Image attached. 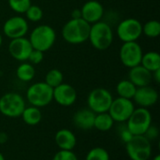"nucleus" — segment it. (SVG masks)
I'll return each mask as SVG.
<instances>
[{
    "mask_svg": "<svg viewBox=\"0 0 160 160\" xmlns=\"http://www.w3.org/2000/svg\"><path fill=\"white\" fill-rule=\"evenodd\" d=\"M90 26L91 24L82 18L70 19L62 28V37L69 44H82L88 40Z\"/></svg>",
    "mask_w": 160,
    "mask_h": 160,
    "instance_id": "obj_1",
    "label": "nucleus"
},
{
    "mask_svg": "<svg viewBox=\"0 0 160 160\" xmlns=\"http://www.w3.org/2000/svg\"><path fill=\"white\" fill-rule=\"evenodd\" d=\"M88 40L98 51H105L111 47L113 41V31L111 25L103 21L91 24Z\"/></svg>",
    "mask_w": 160,
    "mask_h": 160,
    "instance_id": "obj_2",
    "label": "nucleus"
},
{
    "mask_svg": "<svg viewBox=\"0 0 160 160\" xmlns=\"http://www.w3.org/2000/svg\"><path fill=\"white\" fill-rule=\"evenodd\" d=\"M28 39L33 49L45 52L54 45L56 33L51 25L39 24L32 30Z\"/></svg>",
    "mask_w": 160,
    "mask_h": 160,
    "instance_id": "obj_3",
    "label": "nucleus"
},
{
    "mask_svg": "<svg viewBox=\"0 0 160 160\" xmlns=\"http://www.w3.org/2000/svg\"><path fill=\"white\" fill-rule=\"evenodd\" d=\"M52 93L53 88L49 86L45 82H38L27 88L25 98L31 106L40 109L48 106L53 100Z\"/></svg>",
    "mask_w": 160,
    "mask_h": 160,
    "instance_id": "obj_4",
    "label": "nucleus"
},
{
    "mask_svg": "<svg viewBox=\"0 0 160 160\" xmlns=\"http://www.w3.org/2000/svg\"><path fill=\"white\" fill-rule=\"evenodd\" d=\"M25 107V99L16 92L6 93L0 98V113L8 118L21 117Z\"/></svg>",
    "mask_w": 160,
    "mask_h": 160,
    "instance_id": "obj_5",
    "label": "nucleus"
},
{
    "mask_svg": "<svg viewBox=\"0 0 160 160\" xmlns=\"http://www.w3.org/2000/svg\"><path fill=\"white\" fill-rule=\"evenodd\" d=\"M152 150V142L144 135L133 136L126 143V152L130 160H150Z\"/></svg>",
    "mask_w": 160,
    "mask_h": 160,
    "instance_id": "obj_6",
    "label": "nucleus"
},
{
    "mask_svg": "<svg viewBox=\"0 0 160 160\" xmlns=\"http://www.w3.org/2000/svg\"><path fill=\"white\" fill-rule=\"evenodd\" d=\"M152 114L146 108H135L126 122V127L133 136L144 135L152 125Z\"/></svg>",
    "mask_w": 160,
    "mask_h": 160,
    "instance_id": "obj_7",
    "label": "nucleus"
},
{
    "mask_svg": "<svg viewBox=\"0 0 160 160\" xmlns=\"http://www.w3.org/2000/svg\"><path fill=\"white\" fill-rule=\"evenodd\" d=\"M113 100L112 93L103 87L93 89L87 97V106L92 112L97 113L107 112Z\"/></svg>",
    "mask_w": 160,
    "mask_h": 160,
    "instance_id": "obj_8",
    "label": "nucleus"
},
{
    "mask_svg": "<svg viewBox=\"0 0 160 160\" xmlns=\"http://www.w3.org/2000/svg\"><path fill=\"white\" fill-rule=\"evenodd\" d=\"M116 35L123 43L137 41L142 35V23L135 18H127L118 23Z\"/></svg>",
    "mask_w": 160,
    "mask_h": 160,
    "instance_id": "obj_9",
    "label": "nucleus"
},
{
    "mask_svg": "<svg viewBox=\"0 0 160 160\" xmlns=\"http://www.w3.org/2000/svg\"><path fill=\"white\" fill-rule=\"evenodd\" d=\"M142 54V48L137 41L124 42L119 50L120 61L128 68L141 65Z\"/></svg>",
    "mask_w": 160,
    "mask_h": 160,
    "instance_id": "obj_10",
    "label": "nucleus"
},
{
    "mask_svg": "<svg viewBox=\"0 0 160 160\" xmlns=\"http://www.w3.org/2000/svg\"><path fill=\"white\" fill-rule=\"evenodd\" d=\"M134 109L135 105L131 99L118 97L116 98H113L108 112L115 123L124 124L130 117Z\"/></svg>",
    "mask_w": 160,
    "mask_h": 160,
    "instance_id": "obj_11",
    "label": "nucleus"
},
{
    "mask_svg": "<svg viewBox=\"0 0 160 160\" xmlns=\"http://www.w3.org/2000/svg\"><path fill=\"white\" fill-rule=\"evenodd\" d=\"M28 30V21L19 15L8 18L3 24V33L9 39L25 37Z\"/></svg>",
    "mask_w": 160,
    "mask_h": 160,
    "instance_id": "obj_12",
    "label": "nucleus"
},
{
    "mask_svg": "<svg viewBox=\"0 0 160 160\" xmlns=\"http://www.w3.org/2000/svg\"><path fill=\"white\" fill-rule=\"evenodd\" d=\"M8 49L10 56L13 59L19 62H25L27 61L28 56L33 50V47L29 39L25 37H22L10 39Z\"/></svg>",
    "mask_w": 160,
    "mask_h": 160,
    "instance_id": "obj_13",
    "label": "nucleus"
},
{
    "mask_svg": "<svg viewBox=\"0 0 160 160\" xmlns=\"http://www.w3.org/2000/svg\"><path fill=\"white\" fill-rule=\"evenodd\" d=\"M52 98L58 105L62 107H70L76 102L78 94L72 85L63 82L53 88Z\"/></svg>",
    "mask_w": 160,
    "mask_h": 160,
    "instance_id": "obj_14",
    "label": "nucleus"
},
{
    "mask_svg": "<svg viewBox=\"0 0 160 160\" xmlns=\"http://www.w3.org/2000/svg\"><path fill=\"white\" fill-rule=\"evenodd\" d=\"M81 9V18L90 24L101 21L104 15L103 5L98 0H88L85 2Z\"/></svg>",
    "mask_w": 160,
    "mask_h": 160,
    "instance_id": "obj_15",
    "label": "nucleus"
},
{
    "mask_svg": "<svg viewBox=\"0 0 160 160\" xmlns=\"http://www.w3.org/2000/svg\"><path fill=\"white\" fill-rule=\"evenodd\" d=\"M132 99L139 107L148 109L158 102V92L151 85L138 87Z\"/></svg>",
    "mask_w": 160,
    "mask_h": 160,
    "instance_id": "obj_16",
    "label": "nucleus"
},
{
    "mask_svg": "<svg viewBox=\"0 0 160 160\" xmlns=\"http://www.w3.org/2000/svg\"><path fill=\"white\" fill-rule=\"evenodd\" d=\"M128 80L138 88L150 85L153 81L152 72L143 68L142 65L129 68Z\"/></svg>",
    "mask_w": 160,
    "mask_h": 160,
    "instance_id": "obj_17",
    "label": "nucleus"
},
{
    "mask_svg": "<svg viewBox=\"0 0 160 160\" xmlns=\"http://www.w3.org/2000/svg\"><path fill=\"white\" fill-rule=\"evenodd\" d=\"M96 113L88 108H82L77 111L73 115L74 126L81 130H91L94 128Z\"/></svg>",
    "mask_w": 160,
    "mask_h": 160,
    "instance_id": "obj_18",
    "label": "nucleus"
},
{
    "mask_svg": "<svg viewBox=\"0 0 160 160\" xmlns=\"http://www.w3.org/2000/svg\"><path fill=\"white\" fill-rule=\"evenodd\" d=\"M55 144L59 150L73 151L77 144V138L75 134L68 128L59 129L54 135Z\"/></svg>",
    "mask_w": 160,
    "mask_h": 160,
    "instance_id": "obj_19",
    "label": "nucleus"
},
{
    "mask_svg": "<svg viewBox=\"0 0 160 160\" xmlns=\"http://www.w3.org/2000/svg\"><path fill=\"white\" fill-rule=\"evenodd\" d=\"M21 118L25 125L34 127L40 123L42 119V112L39 108L30 105L29 107L24 108L23 112H22Z\"/></svg>",
    "mask_w": 160,
    "mask_h": 160,
    "instance_id": "obj_20",
    "label": "nucleus"
},
{
    "mask_svg": "<svg viewBox=\"0 0 160 160\" xmlns=\"http://www.w3.org/2000/svg\"><path fill=\"white\" fill-rule=\"evenodd\" d=\"M114 123L115 122L113 121V119L108 112L97 113L94 121V128L101 132H107L113 128Z\"/></svg>",
    "mask_w": 160,
    "mask_h": 160,
    "instance_id": "obj_21",
    "label": "nucleus"
},
{
    "mask_svg": "<svg viewBox=\"0 0 160 160\" xmlns=\"http://www.w3.org/2000/svg\"><path fill=\"white\" fill-rule=\"evenodd\" d=\"M141 65L151 72L160 69V54L155 51H150L143 53Z\"/></svg>",
    "mask_w": 160,
    "mask_h": 160,
    "instance_id": "obj_22",
    "label": "nucleus"
},
{
    "mask_svg": "<svg viewBox=\"0 0 160 160\" xmlns=\"http://www.w3.org/2000/svg\"><path fill=\"white\" fill-rule=\"evenodd\" d=\"M36 75V69L34 68V65L30 64L29 62H22L17 69H16V76L18 80L23 82H31Z\"/></svg>",
    "mask_w": 160,
    "mask_h": 160,
    "instance_id": "obj_23",
    "label": "nucleus"
},
{
    "mask_svg": "<svg viewBox=\"0 0 160 160\" xmlns=\"http://www.w3.org/2000/svg\"><path fill=\"white\" fill-rule=\"evenodd\" d=\"M136 90H137V87L128 79L121 80L116 85V93L118 97L127 98V99L132 100L136 93Z\"/></svg>",
    "mask_w": 160,
    "mask_h": 160,
    "instance_id": "obj_24",
    "label": "nucleus"
},
{
    "mask_svg": "<svg viewBox=\"0 0 160 160\" xmlns=\"http://www.w3.org/2000/svg\"><path fill=\"white\" fill-rule=\"evenodd\" d=\"M44 82L52 88H55L56 86L64 82L63 72L57 68H52L46 73Z\"/></svg>",
    "mask_w": 160,
    "mask_h": 160,
    "instance_id": "obj_25",
    "label": "nucleus"
},
{
    "mask_svg": "<svg viewBox=\"0 0 160 160\" xmlns=\"http://www.w3.org/2000/svg\"><path fill=\"white\" fill-rule=\"evenodd\" d=\"M142 34L150 38H158L160 35V22L158 20H150L142 24Z\"/></svg>",
    "mask_w": 160,
    "mask_h": 160,
    "instance_id": "obj_26",
    "label": "nucleus"
},
{
    "mask_svg": "<svg viewBox=\"0 0 160 160\" xmlns=\"http://www.w3.org/2000/svg\"><path fill=\"white\" fill-rule=\"evenodd\" d=\"M85 160H110V154L105 148L97 146L88 151Z\"/></svg>",
    "mask_w": 160,
    "mask_h": 160,
    "instance_id": "obj_27",
    "label": "nucleus"
},
{
    "mask_svg": "<svg viewBox=\"0 0 160 160\" xmlns=\"http://www.w3.org/2000/svg\"><path fill=\"white\" fill-rule=\"evenodd\" d=\"M25 19L32 22H38L43 18V10L38 5H31L25 11Z\"/></svg>",
    "mask_w": 160,
    "mask_h": 160,
    "instance_id": "obj_28",
    "label": "nucleus"
},
{
    "mask_svg": "<svg viewBox=\"0 0 160 160\" xmlns=\"http://www.w3.org/2000/svg\"><path fill=\"white\" fill-rule=\"evenodd\" d=\"M8 3L10 9L18 14H24L32 5L31 0H8Z\"/></svg>",
    "mask_w": 160,
    "mask_h": 160,
    "instance_id": "obj_29",
    "label": "nucleus"
},
{
    "mask_svg": "<svg viewBox=\"0 0 160 160\" xmlns=\"http://www.w3.org/2000/svg\"><path fill=\"white\" fill-rule=\"evenodd\" d=\"M52 160H79L77 155L73 151L59 150L53 156Z\"/></svg>",
    "mask_w": 160,
    "mask_h": 160,
    "instance_id": "obj_30",
    "label": "nucleus"
},
{
    "mask_svg": "<svg viewBox=\"0 0 160 160\" xmlns=\"http://www.w3.org/2000/svg\"><path fill=\"white\" fill-rule=\"evenodd\" d=\"M43 59H44V52L38 50L33 49L28 56L27 61L32 65H38V64H40L43 61Z\"/></svg>",
    "mask_w": 160,
    "mask_h": 160,
    "instance_id": "obj_31",
    "label": "nucleus"
},
{
    "mask_svg": "<svg viewBox=\"0 0 160 160\" xmlns=\"http://www.w3.org/2000/svg\"><path fill=\"white\" fill-rule=\"evenodd\" d=\"M158 135H159V130H158V128L156 126H154L153 124L150 126V128L147 129V131H146L145 134H144V136H145L150 142L155 141L156 139H158Z\"/></svg>",
    "mask_w": 160,
    "mask_h": 160,
    "instance_id": "obj_32",
    "label": "nucleus"
},
{
    "mask_svg": "<svg viewBox=\"0 0 160 160\" xmlns=\"http://www.w3.org/2000/svg\"><path fill=\"white\" fill-rule=\"evenodd\" d=\"M119 136H120V139L125 143H127L128 142H129L130 139L133 137V135L130 133V131L128 129V128L126 126H125V128L123 129H119Z\"/></svg>",
    "mask_w": 160,
    "mask_h": 160,
    "instance_id": "obj_33",
    "label": "nucleus"
},
{
    "mask_svg": "<svg viewBox=\"0 0 160 160\" xmlns=\"http://www.w3.org/2000/svg\"><path fill=\"white\" fill-rule=\"evenodd\" d=\"M152 76H153V81L156 82L157 83H159L160 82V69H158L154 72H152Z\"/></svg>",
    "mask_w": 160,
    "mask_h": 160,
    "instance_id": "obj_34",
    "label": "nucleus"
},
{
    "mask_svg": "<svg viewBox=\"0 0 160 160\" xmlns=\"http://www.w3.org/2000/svg\"><path fill=\"white\" fill-rule=\"evenodd\" d=\"M81 18V9L75 8L71 11V19H78Z\"/></svg>",
    "mask_w": 160,
    "mask_h": 160,
    "instance_id": "obj_35",
    "label": "nucleus"
},
{
    "mask_svg": "<svg viewBox=\"0 0 160 160\" xmlns=\"http://www.w3.org/2000/svg\"><path fill=\"white\" fill-rule=\"evenodd\" d=\"M8 134L5 132H0V144H4L8 142Z\"/></svg>",
    "mask_w": 160,
    "mask_h": 160,
    "instance_id": "obj_36",
    "label": "nucleus"
},
{
    "mask_svg": "<svg viewBox=\"0 0 160 160\" xmlns=\"http://www.w3.org/2000/svg\"><path fill=\"white\" fill-rule=\"evenodd\" d=\"M152 160H160V156L159 155H156V156L152 158Z\"/></svg>",
    "mask_w": 160,
    "mask_h": 160,
    "instance_id": "obj_37",
    "label": "nucleus"
},
{
    "mask_svg": "<svg viewBox=\"0 0 160 160\" xmlns=\"http://www.w3.org/2000/svg\"><path fill=\"white\" fill-rule=\"evenodd\" d=\"M2 44H3V37H2V35L0 34V48H1V46H2Z\"/></svg>",
    "mask_w": 160,
    "mask_h": 160,
    "instance_id": "obj_38",
    "label": "nucleus"
},
{
    "mask_svg": "<svg viewBox=\"0 0 160 160\" xmlns=\"http://www.w3.org/2000/svg\"><path fill=\"white\" fill-rule=\"evenodd\" d=\"M0 160H6L5 159V157L3 156V154L1 152H0Z\"/></svg>",
    "mask_w": 160,
    "mask_h": 160,
    "instance_id": "obj_39",
    "label": "nucleus"
},
{
    "mask_svg": "<svg viewBox=\"0 0 160 160\" xmlns=\"http://www.w3.org/2000/svg\"><path fill=\"white\" fill-rule=\"evenodd\" d=\"M111 1H113V0H111Z\"/></svg>",
    "mask_w": 160,
    "mask_h": 160,
    "instance_id": "obj_40",
    "label": "nucleus"
}]
</instances>
